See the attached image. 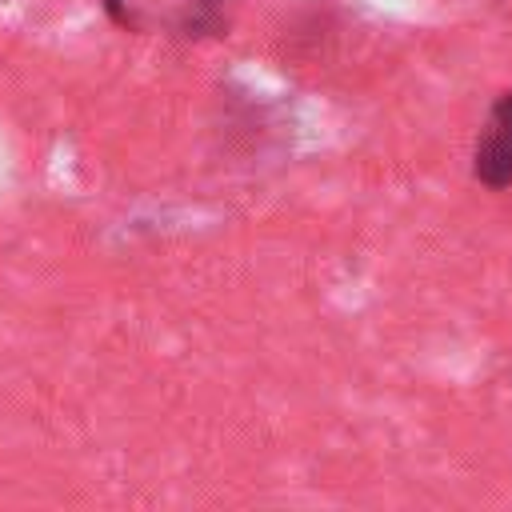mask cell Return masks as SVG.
<instances>
[{
    "mask_svg": "<svg viewBox=\"0 0 512 512\" xmlns=\"http://www.w3.org/2000/svg\"><path fill=\"white\" fill-rule=\"evenodd\" d=\"M104 4H108V12H112L116 20H128V12H124V4H120V0H104Z\"/></svg>",
    "mask_w": 512,
    "mask_h": 512,
    "instance_id": "3",
    "label": "cell"
},
{
    "mask_svg": "<svg viewBox=\"0 0 512 512\" xmlns=\"http://www.w3.org/2000/svg\"><path fill=\"white\" fill-rule=\"evenodd\" d=\"M492 128H500L504 136H512V92H504L492 108Z\"/></svg>",
    "mask_w": 512,
    "mask_h": 512,
    "instance_id": "2",
    "label": "cell"
},
{
    "mask_svg": "<svg viewBox=\"0 0 512 512\" xmlns=\"http://www.w3.org/2000/svg\"><path fill=\"white\" fill-rule=\"evenodd\" d=\"M476 180L488 188H508L512 184V136H504L500 128L488 124V132L476 144V164H472Z\"/></svg>",
    "mask_w": 512,
    "mask_h": 512,
    "instance_id": "1",
    "label": "cell"
}]
</instances>
